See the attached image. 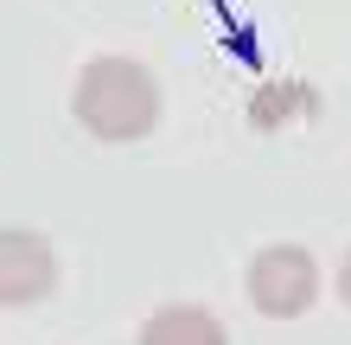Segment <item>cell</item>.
I'll list each match as a JSON object with an SVG mask.
<instances>
[{
	"label": "cell",
	"mask_w": 351,
	"mask_h": 345,
	"mask_svg": "<svg viewBox=\"0 0 351 345\" xmlns=\"http://www.w3.org/2000/svg\"><path fill=\"white\" fill-rule=\"evenodd\" d=\"M71 115L77 128L102 147H128V141H147L160 121V77L141 64V58H90L71 84Z\"/></svg>",
	"instance_id": "1"
},
{
	"label": "cell",
	"mask_w": 351,
	"mask_h": 345,
	"mask_svg": "<svg viewBox=\"0 0 351 345\" xmlns=\"http://www.w3.org/2000/svg\"><path fill=\"white\" fill-rule=\"evenodd\" d=\"M339 300L351 307V250H345V262H339Z\"/></svg>",
	"instance_id": "6"
},
{
	"label": "cell",
	"mask_w": 351,
	"mask_h": 345,
	"mask_svg": "<svg viewBox=\"0 0 351 345\" xmlns=\"http://www.w3.org/2000/svg\"><path fill=\"white\" fill-rule=\"evenodd\" d=\"M134 345H230L223 333V320L211 307H192V300H167V307H154L141 320Z\"/></svg>",
	"instance_id": "4"
},
{
	"label": "cell",
	"mask_w": 351,
	"mask_h": 345,
	"mask_svg": "<svg viewBox=\"0 0 351 345\" xmlns=\"http://www.w3.org/2000/svg\"><path fill=\"white\" fill-rule=\"evenodd\" d=\"M58 288V250L45 230H0V307H38Z\"/></svg>",
	"instance_id": "3"
},
{
	"label": "cell",
	"mask_w": 351,
	"mask_h": 345,
	"mask_svg": "<svg viewBox=\"0 0 351 345\" xmlns=\"http://www.w3.org/2000/svg\"><path fill=\"white\" fill-rule=\"evenodd\" d=\"M243 288L262 320H300L319 300V262L300 243H262L243 269Z\"/></svg>",
	"instance_id": "2"
},
{
	"label": "cell",
	"mask_w": 351,
	"mask_h": 345,
	"mask_svg": "<svg viewBox=\"0 0 351 345\" xmlns=\"http://www.w3.org/2000/svg\"><path fill=\"white\" fill-rule=\"evenodd\" d=\"M313 109H319V103H313V90H306V84H268V90H256L250 121H256V128H281V121L313 115Z\"/></svg>",
	"instance_id": "5"
}]
</instances>
